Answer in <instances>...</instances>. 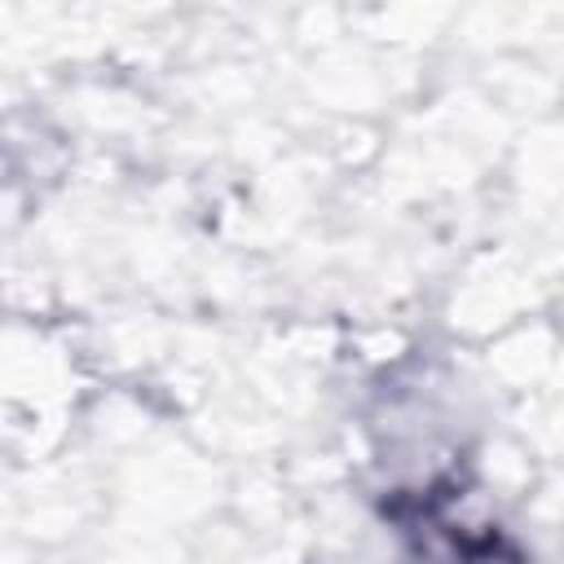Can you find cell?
<instances>
[{"label":"cell","mask_w":564,"mask_h":564,"mask_svg":"<svg viewBox=\"0 0 564 564\" xmlns=\"http://www.w3.org/2000/svg\"><path fill=\"white\" fill-rule=\"evenodd\" d=\"M458 494V480H427L414 494H392L388 520L405 538V564H533L507 529L463 520Z\"/></svg>","instance_id":"obj_1"}]
</instances>
